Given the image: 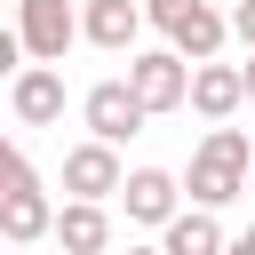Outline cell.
<instances>
[{
    "mask_svg": "<svg viewBox=\"0 0 255 255\" xmlns=\"http://www.w3.org/2000/svg\"><path fill=\"white\" fill-rule=\"evenodd\" d=\"M159 247H167V255H215V247H223L215 207H199V199H191V207H175V215L159 223Z\"/></svg>",
    "mask_w": 255,
    "mask_h": 255,
    "instance_id": "13",
    "label": "cell"
},
{
    "mask_svg": "<svg viewBox=\"0 0 255 255\" xmlns=\"http://www.w3.org/2000/svg\"><path fill=\"white\" fill-rule=\"evenodd\" d=\"M231 40L255 48V0H231Z\"/></svg>",
    "mask_w": 255,
    "mask_h": 255,
    "instance_id": "14",
    "label": "cell"
},
{
    "mask_svg": "<svg viewBox=\"0 0 255 255\" xmlns=\"http://www.w3.org/2000/svg\"><path fill=\"white\" fill-rule=\"evenodd\" d=\"M56 247H64V255H104V247H112L104 199H64V207H56Z\"/></svg>",
    "mask_w": 255,
    "mask_h": 255,
    "instance_id": "12",
    "label": "cell"
},
{
    "mask_svg": "<svg viewBox=\"0 0 255 255\" xmlns=\"http://www.w3.org/2000/svg\"><path fill=\"white\" fill-rule=\"evenodd\" d=\"M183 199H191V191H183L167 167H128V183H120V207H128V223H143V231H159Z\"/></svg>",
    "mask_w": 255,
    "mask_h": 255,
    "instance_id": "9",
    "label": "cell"
},
{
    "mask_svg": "<svg viewBox=\"0 0 255 255\" xmlns=\"http://www.w3.org/2000/svg\"><path fill=\"white\" fill-rule=\"evenodd\" d=\"M128 80H135V96L151 104V112H183L191 104V56L167 40V48H135L128 56Z\"/></svg>",
    "mask_w": 255,
    "mask_h": 255,
    "instance_id": "4",
    "label": "cell"
},
{
    "mask_svg": "<svg viewBox=\"0 0 255 255\" xmlns=\"http://www.w3.org/2000/svg\"><path fill=\"white\" fill-rule=\"evenodd\" d=\"M239 104H247V64H215V56L191 64V112L199 120H231Z\"/></svg>",
    "mask_w": 255,
    "mask_h": 255,
    "instance_id": "10",
    "label": "cell"
},
{
    "mask_svg": "<svg viewBox=\"0 0 255 255\" xmlns=\"http://www.w3.org/2000/svg\"><path fill=\"white\" fill-rule=\"evenodd\" d=\"M8 112H16V128H56L64 120V64H24V72H8Z\"/></svg>",
    "mask_w": 255,
    "mask_h": 255,
    "instance_id": "7",
    "label": "cell"
},
{
    "mask_svg": "<svg viewBox=\"0 0 255 255\" xmlns=\"http://www.w3.org/2000/svg\"><path fill=\"white\" fill-rule=\"evenodd\" d=\"M16 32H24V48L40 64H64V48L88 40V16L72 0H16Z\"/></svg>",
    "mask_w": 255,
    "mask_h": 255,
    "instance_id": "6",
    "label": "cell"
},
{
    "mask_svg": "<svg viewBox=\"0 0 255 255\" xmlns=\"http://www.w3.org/2000/svg\"><path fill=\"white\" fill-rule=\"evenodd\" d=\"M247 104H255V48H247Z\"/></svg>",
    "mask_w": 255,
    "mask_h": 255,
    "instance_id": "15",
    "label": "cell"
},
{
    "mask_svg": "<svg viewBox=\"0 0 255 255\" xmlns=\"http://www.w3.org/2000/svg\"><path fill=\"white\" fill-rule=\"evenodd\" d=\"M120 183H128V167H120L112 135H88V143L64 151V191L72 199H120Z\"/></svg>",
    "mask_w": 255,
    "mask_h": 255,
    "instance_id": "8",
    "label": "cell"
},
{
    "mask_svg": "<svg viewBox=\"0 0 255 255\" xmlns=\"http://www.w3.org/2000/svg\"><path fill=\"white\" fill-rule=\"evenodd\" d=\"M247 159H255V151H247V135L215 120V128L199 135V151H191V175H183V191H191L199 207H231V199L247 191Z\"/></svg>",
    "mask_w": 255,
    "mask_h": 255,
    "instance_id": "1",
    "label": "cell"
},
{
    "mask_svg": "<svg viewBox=\"0 0 255 255\" xmlns=\"http://www.w3.org/2000/svg\"><path fill=\"white\" fill-rule=\"evenodd\" d=\"M239 247H247V255H255V223H247V231H239Z\"/></svg>",
    "mask_w": 255,
    "mask_h": 255,
    "instance_id": "16",
    "label": "cell"
},
{
    "mask_svg": "<svg viewBox=\"0 0 255 255\" xmlns=\"http://www.w3.org/2000/svg\"><path fill=\"white\" fill-rule=\"evenodd\" d=\"M80 120H88V135H112V143H128V135H143V120H159L143 96H135V80L120 72V80H96L88 96H80Z\"/></svg>",
    "mask_w": 255,
    "mask_h": 255,
    "instance_id": "5",
    "label": "cell"
},
{
    "mask_svg": "<svg viewBox=\"0 0 255 255\" xmlns=\"http://www.w3.org/2000/svg\"><path fill=\"white\" fill-rule=\"evenodd\" d=\"M151 8V24L191 56V64H207V56H223V40H231V16H215L207 0H143Z\"/></svg>",
    "mask_w": 255,
    "mask_h": 255,
    "instance_id": "3",
    "label": "cell"
},
{
    "mask_svg": "<svg viewBox=\"0 0 255 255\" xmlns=\"http://www.w3.org/2000/svg\"><path fill=\"white\" fill-rule=\"evenodd\" d=\"M0 239L8 247H32V239H56V207H48V191H40V175H32V159L8 143L0 151Z\"/></svg>",
    "mask_w": 255,
    "mask_h": 255,
    "instance_id": "2",
    "label": "cell"
},
{
    "mask_svg": "<svg viewBox=\"0 0 255 255\" xmlns=\"http://www.w3.org/2000/svg\"><path fill=\"white\" fill-rule=\"evenodd\" d=\"M80 16H88V40L112 48V56H135V40H143V24H151V8H135V0H88Z\"/></svg>",
    "mask_w": 255,
    "mask_h": 255,
    "instance_id": "11",
    "label": "cell"
}]
</instances>
